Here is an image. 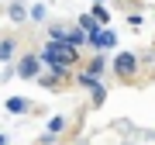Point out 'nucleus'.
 <instances>
[{
	"instance_id": "obj_1",
	"label": "nucleus",
	"mask_w": 155,
	"mask_h": 145,
	"mask_svg": "<svg viewBox=\"0 0 155 145\" xmlns=\"http://www.w3.org/2000/svg\"><path fill=\"white\" fill-rule=\"evenodd\" d=\"M41 62L66 69L69 62H76V45H69V42H48V45L41 49Z\"/></svg>"
},
{
	"instance_id": "obj_8",
	"label": "nucleus",
	"mask_w": 155,
	"mask_h": 145,
	"mask_svg": "<svg viewBox=\"0 0 155 145\" xmlns=\"http://www.w3.org/2000/svg\"><path fill=\"white\" fill-rule=\"evenodd\" d=\"M93 17H97V21H104V24H107V21H110V14H107V11H104V7H100V4L93 7Z\"/></svg>"
},
{
	"instance_id": "obj_4",
	"label": "nucleus",
	"mask_w": 155,
	"mask_h": 145,
	"mask_svg": "<svg viewBox=\"0 0 155 145\" xmlns=\"http://www.w3.org/2000/svg\"><path fill=\"white\" fill-rule=\"evenodd\" d=\"M35 72H38V59H35V56H28V59L21 62V76H35Z\"/></svg>"
},
{
	"instance_id": "obj_3",
	"label": "nucleus",
	"mask_w": 155,
	"mask_h": 145,
	"mask_svg": "<svg viewBox=\"0 0 155 145\" xmlns=\"http://www.w3.org/2000/svg\"><path fill=\"white\" fill-rule=\"evenodd\" d=\"M79 28H83L90 38H97V35H100V28H97V17H93V14H83V17H79Z\"/></svg>"
},
{
	"instance_id": "obj_9",
	"label": "nucleus",
	"mask_w": 155,
	"mask_h": 145,
	"mask_svg": "<svg viewBox=\"0 0 155 145\" xmlns=\"http://www.w3.org/2000/svg\"><path fill=\"white\" fill-rule=\"evenodd\" d=\"M11 17H14V21H21V17H24V7H21V4H11Z\"/></svg>"
},
{
	"instance_id": "obj_5",
	"label": "nucleus",
	"mask_w": 155,
	"mask_h": 145,
	"mask_svg": "<svg viewBox=\"0 0 155 145\" xmlns=\"http://www.w3.org/2000/svg\"><path fill=\"white\" fill-rule=\"evenodd\" d=\"M7 111H11V114H24V111H28V104H24L21 97H11V100H7Z\"/></svg>"
},
{
	"instance_id": "obj_2",
	"label": "nucleus",
	"mask_w": 155,
	"mask_h": 145,
	"mask_svg": "<svg viewBox=\"0 0 155 145\" xmlns=\"http://www.w3.org/2000/svg\"><path fill=\"white\" fill-rule=\"evenodd\" d=\"M134 66H138V62H134V56H127V52H121V56H117V62H114V69L121 72V76H131Z\"/></svg>"
},
{
	"instance_id": "obj_10",
	"label": "nucleus",
	"mask_w": 155,
	"mask_h": 145,
	"mask_svg": "<svg viewBox=\"0 0 155 145\" xmlns=\"http://www.w3.org/2000/svg\"><path fill=\"white\" fill-rule=\"evenodd\" d=\"M0 145H7V138H4V135H0Z\"/></svg>"
},
{
	"instance_id": "obj_6",
	"label": "nucleus",
	"mask_w": 155,
	"mask_h": 145,
	"mask_svg": "<svg viewBox=\"0 0 155 145\" xmlns=\"http://www.w3.org/2000/svg\"><path fill=\"white\" fill-rule=\"evenodd\" d=\"M93 42L100 45V49H110V45H114L117 38H114V31H100V35H97V38H93Z\"/></svg>"
},
{
	"instance_id": "obj_7",
	"label": "nucleus",
	"mask_w": 155,
	"mask_h": 145,
	"mask_svg": "<svg viewBox=\"0 0 155 145\" xmlns=\"http://www.w3.org/2000/svg\"><path fill=\"white\" fill-rule=\"evenodd\" d=\"M11 52H14V45H11V42H0V62L11 59Z\"/></svg>"
}]
</instances>
